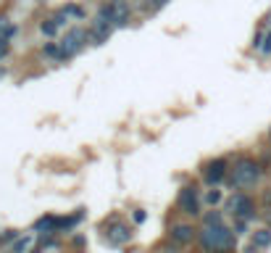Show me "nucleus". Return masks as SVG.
Instances as JSON below:
<instances>
[{
	"label": "nucleus",
	"mask_w": 271,
	"mask_h": 253,
	"mask_svg": "<svg viewBox=\"0 0 271 253\" xmlns=\"http://www.w3.org/2000/svg\"><path fill=\"white\" fill-rule=\"evenodd\" d=\"M237 237L235 232L224 224V221H216V224H203L200 229V245H203L205 253H227L235 248Z\"/></svg>",
	"instance_id": "f257e3e1"
},
{
	"label": "nucleus",
	"mask_w": 271,
	"mask_h": 253,
	"mask_svg": "<svg viewBox=\"0 0 271 253\" xmlns=\"http://www.w3.org/2000/svg\"><path fill=\"white\" fill-rule=\"evenodd\" d=\"M261 180V166L253 158H239L232 169V185L235 187H253Z\"/></svg>",
	"instance_id": "f03ea898"
},
{
	"label": "nucleus",
	"mask_w": 271,
	"mask_h": 253,
	"mask_svg": "<svg viewBox=\"0 0 271 253\" xmlns=\"http://www.w3.org/2000/svg\"><path fill=\"white\" fill-rule=\"evenodd\" d=\"M98 16L105 19L108 24H113V27H127L129 16H132V8H129L127 0H111V3H105L103 8H100Z\"/></svg>",
	"instance_id": "7ed1b4c3"
},
{
	"label": "nucleus",
	"mask_w": 271,
	"mask_h": 253,
	"mask_svg": "<svg viewBox=\"0 0 271 253\" xmlns=\"http://www.w3.org/2000/svg\"><path fill=\"white\" fill-rule=\"evenodd\" d=\"M84 42H87V32L84 29H68L66 37H64V42H61V48H58V58H71L76 56L82 48H84Z\"/></svg>",
	"instance_id": "20e7f679"
},
{
	"label": "nucleus",
	"mask_w": 271,
	"mask_h": 253,
	"mask_svg": "<svg viewBox=\"0 0 271 253\" xmlns=\"http://www.w3.org/2000/svg\"><path fill=\"white\" fill-rule=\"evenodd\" d=\"M227 209H229V214H232L237 221H247V219H253V214H255L253 201H250L247 195H242V193L232 195L229 203H227Z\"/></svg>",
	"instance_id": "39448f33"
},
{
	"label": "nucleus",
	"mask_w": 271,
	"mask_h": 253,
	"mask_svg": "<svg viewBox=\"0 0 271 253\" xmlns=\"http://www.w3.org/2000/svg\"><path fill=\"white\" fill-rule=\"evenodd\" d=\"M129 240H132L129 224H124V221H119V219H111V224H108V229H105V243L113 245V248H121V245L129 243Z\"/></svg>",
	"instance_id": "423d86ee"
},
{
	"label": "nucleus",
	"mask_w": 271,
	"mask_h": 253,
	"mask_svg": "<svg viewBox=\"0 0 271 253\" xmlns=\"http://www.w3.org/2000/svg\"><path fill=\"white\" fill-rule=\"evenodd\" d=\"M176 206H179L182 214H190V217H195V214L200 211V206H198V187H195V185H184V187L179 190Z\"/></svg>",
	"instance_id": "0eeeda50"
},
{
	"label": "nucleus",
	"mask_w": 271,
	"mask_h": 253,
	"mask_svg": "<svg viewBox=\"0 0 271 253\" xmlns=\"http://www.w3.org/2000/svg\"><path fill=\"white\" fill-rule=\"evenodd\" d=\"M111 32H113V24H108L105 19H100V16H98L95 21H92V27H90L87 37H90V40L95 42V45H103L108 37H111Z\"/></svg>",
	"instance_id": "6e6552de"
},
{
	"label": "nucleus",
	"mask_w": 271,
	"mask_h": 253,
	"mask_svg": "<svg viewBox=\"0 0 271 253\" xmlns=\"http://www.w3.org/2000/svg\"><path fill=\"white\" fill-rule=\"evenodd\" d=\"M224 174H227V161L224 158H216L205 166V182L208 185H219V182L224 180Z\"/></svg>",
	"instance_id": "1a4fd4ad"
},
{
	"label": "nucleus",
	"mask_w": 271,
	"mask_h": 253,
	"mask_svg": "<svg viewBox=\"0 0 271 253\" xmlns=\"http://www.w3.org/2000/svg\"><path fill=\"white\" fill-rule=\"evenodd\" d=\"M171 240L179 243V245H187V243L195 240V229L190 224H174L171 227Z\"/></svg>",
	"instance_id": "9d476101"
},
{
	"label": "nucleus",
	"mask_w": 271,
	"mask_h": 253,
	"mask_svg": "<svg viewBox=\"0 0 271 253\" xmlns=\"http://www.w3.org/2000/svg\"><path fill=\"white\" fill-rule=\"evenodd\" d=\"M34 232H45V235H53L58 232V219L56 217H42L34 221Z\"/></svg>",
	"instance_id": "9b49d317"
},
{
	"label": "nucleus",
	"mask_w": 271,
	"mask_h": 253,
	"mask_svg": "<svg viewBox=\"0 0 271 253\" xmlns=\"http://www.w3.org/2000/svg\"><path fill=\"white\" fill-rule=\"evenodd\" d=\"M271 245V232L269 229H255L253 232V248H269Z\"/></svg>",
	"instance_id": "f8f14e48"
},
{
	"label": "nucleus",
	"mask_w": 271,
	"mask_h": 253,
	"mask_svg": "<svg viewBox=\"0 0 271 253\" xmlns=\"http://www.w3.org/2000/svg\"><path fill=\"white\" fill-rule=\"evenodd\" d=\"M42 35H48V37H53V35H56L58 32V21L56 19H48V21H42Z\"/></svg>",
	"instance_id": "ddd939ff"
},
{
	"label": "nucleus",
	"mask_w": 271,
	"mask_h": 253,
	"mask_svg": "<svg viewBox=\"0 0 271 253\" xmlns=\"http://www.w3.org/2000/svg\"><path fill=\"white\" fill-rule=\"evenodd\" d=\"M29 248H32V237H21V240L16 243V245H13V253H27Z\"/></svg>",
	"instance_id": "4468645a"
},
{
	"label": "nucleus",
	"mask_w": 271,
	"mask_h": 253,
	"mask_svg": "<svg viewBox=\"0 0 271 253\" xmlns=\"http://www.w3.org/2000/svg\"><path fill=\"white\" fill-rule=\"evenodd\" d=\"M216 221H224L219 211H213V214H205V219H203V224H216Z\"/></svg>",
	"instance_id": "2eb2a0df"
},
{
	"label": "nucleus",
	"mask_w": 271,
	"mask_h": 253,
	"mask_svg": "<svg viewBox=\"0 0 271 253\" xmlns=\"http://www.w3.org/2000/svg\"><path fill=\"white\" fill-rule=\"evenodd\" d=\"M205 201H208V203H211V206H216V203H219V201H221V193H219V190H211V193H208V195H205Z\"/></svg>",
	"instance_id": "dca6fc26"
},
{
	"label": "nucleus",
	"mask_w": 271,
	"mask_h": 253,
	"mask_svg": "<svg viewBox=\"0 0 271 253\" xmlns=\"http://www.w3.org/2000/svg\"><path fill=\"white\" fill-rule=\"evenodd\" d=\"M261 53H266V56L271 53V32L266 35V40H261Z\"/></svg>",
	"instance_id": "f3484780"
},
{
	"label": "nucleus",
	"mask_w": 271,
	"mask_h": 253,
	"mask_svg": "<svg viewBox=\"0 0 271 253\" xmlns=\"http://www.w3.org/2000/svg\"><path fill=\"white\" fill-rule=\"evenodd\" d=\"M145 219H148V214H145V211H135V221H137V224H142Z\"/></svg>",
	"instance_id": "a211bd4d"
},
{
	"label": "nucleus",
	"mask_w": 271,
	"mask_h": 253,
	"mask_svg": "<svg viewBox=\"0 0 271 253\" xmlns=\"http://www.w3.org/2000/svg\"><path fill=\"white\" fill-rule=\"evenodd\" d=\"M5 53H8V40H0V58H3Z\"/></svg>",
	"instance_id": "6ab92c4d"
},
{
	"label": "nucleus",
	"mask_w": 271,
	"mask_h": 253,
	"mask_svg": "<svg viewBox=\"0 0 271 253\" xmlns=\"http://www.w3.org/2000/svg\"><path fill=\"white\" fill-rule=\"evenodd\" d=\"M45 53H48V56H58V48L56 45H45Z\"/></svg>",
	"instance_id": "aec40b11"
},
{
	"label": "nucleus",
	"mask_w": 271,
	"mask_h": 253,
	"mask_svg": "<svg viewBox=\"0 0 271 253\" xmlns=\"http://www.w3.org/2000/svg\"><path fill=\"white\" fill-rule=\"evenodd\" d=\"M5 27H8V19H5V16H3V13H0V35H3V32H5Z\"/></svg>",
	"instance_id": "412c9836"
},
{
	"label": "nucleus",
	"mask_w": 271,
	"mask_h": 253,
	"mask_svg": "<svg viewBox=\"0 0 271 253\" xmlns=\"http://www.w3.org/2000/svg\"><path fill=\"white\" fill-rule=\"evenodd\" d=\"M153 3H156V5H158V8H161V5H166V3H169V0H153Z\"/></svg>",
	"instance_id": "4be33fe9"
},
{
	"label": "nucleus",
	"mask_w": 271,
	"mask_h": 253,
	"mask_svg": "<svg viewBox=\"0 0 271 253\" xmlns=\"http://www.w3.org/2000/svg\"><path fill=\"white\" fill-rule=\"evenodd\" d=\"M269 224H271V211H269Z\"/></svg>",
	"instance_id": "5701e85b"
},
{
	"label": "nucleus",
	"mask_w": 271,
	"mask_h": 253,
	"mask_svg": "<svg viewBox=\"0 0 271 253\" xmlns=\"http://www.w3.org/2000/svg\"><path fill=\"white\" fill-rule=\"evenodd\" d=\"M0 76H3V69H0Z\"/></svg>",
	"instance_id": "b1692460"
}]
</instances>
